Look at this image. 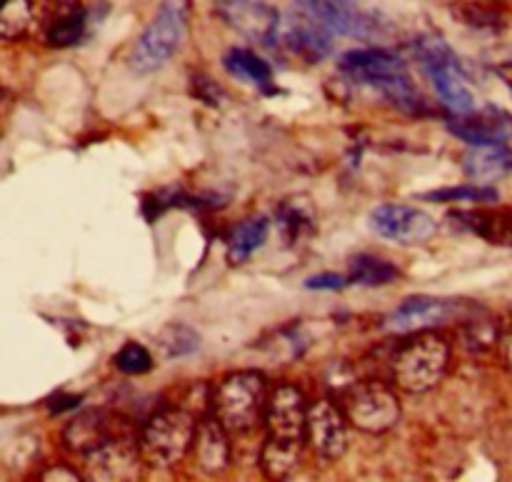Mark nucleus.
<instances>
[{
	"instance_id": "1",
	"label": "nucleus",
	"mask_w": 512,
	"mask_h": 482,
	"mask_svg": "<svg viewBox=\"0 0 512 482\" xmlns=\"http://www.w3.org/2000/svg\"><path fill=\"white\" fill-rule=\"evenodd\" d=\"M340 73L360 85L375 88L400 110L415 113L420 108V93L413 85L408 65L400 55L388 48H360L348 50L340 58Z\"/></svg>"
},
{
	"instance_id": "2",
	"label": "nucleus",
	"mask_w": 512,
	"mask_h": 482,
	"mask_svg": "<svg viewBox=\"0 0 512 482\" xmlns=\"http://www.w3.org/2000/svg\"><path fill=\"white\" fill-rule=\"evenodd\" d=\"M190 25V0H160L148 28L138 35L128 55L135 73H155L180 50Z\"/></svg>"
},
{
	"instance_id": "3",
	"label": "nucleus",
	"mask_w": 512,
	"mask_h": 482,
	"mask_svg": "<svg viewBox=\"0 0 512 482\" xmlns=\"http://www.w3.org/2000/svg\"><path fill=\"white\" fill-rule=\"evenodd\" d=\"M423 73L433 80L435 93L440 95L445 108L453 115H463L475 110V95L470 90L465 70L455 50L440 35H420L413 43Z\"/></svg>"
},
{
	"instance_id": "4",
	"label": "nucleus",
	"mask_w": 512,
	"mask_h": 482,
	"mask_svg": "<svg viewBox=\"0 0 512 482\" xmlns=\"http://www.w3.org/2000/svg\"><path fill=\"white\" fill-rule=\"evenodd\" d=\"M450 363V345L440 335L415 333L408 343L400 345L393 358V380L400 390L410 395L430 393L445 378Z\"/></svg>"
},
{
	"instance_id": "5",
	"label": "nucleus",
	"mask_w": 512,
	"mask_h": 482,
	"mask_svg": "<svg viewBox=\"0 0 512 482\" xmlns=\"http://www.w3.org/2000/svg\"><path fill=\"white\" fill-rule=\"evenodd\" d=\"M265 408H268V385L255 370L228 375L215 388V418L225 425L228 433L253 430L260 420H265Z\"/></svg>"
},
{
	"instance_id": "6",
	"label": "nucleus",
	"mask_w": 512,
	"mask_h": 482,
	"mask_svg": "<svg viewBox=\"0 0 512 482\" xmlns=\"http://www.w3.org/2000/svg\"><path fill=\"white\" fill-rule=\"evenodd\" d=\"M195 433H198V428H195V420L188 410H160L145 423L143 435H140L143 463L155 470L173 468L193 448Z\"/></svg>"
},
{
	"instance_id": "7",
	"label": "nucleus",
	"mask_w": 512,
	"mask_h": 482,
	"mask_svg": "<svg viewBox=\"0 0 512 482\" xmlns=\"http://www.w3.org/2000/svg\"><path fill=\"white\" fill-rule=\"evenodd\" d=\"M343 413L358 430L370 435L388 433L403 415L400 400L380 380H363L345 393Z\"/></svg>"
},
{
	"instance_id": "8",
	"label": "nucleus",
	"mask_w": 512,
	"mask_h": 482,
	"mask_svg": "<svg viewBox=\"0 0 512 482\" xmlns=\"http://www.w3.org/2000/svg\"><path fill=\"white\" fill-rule=\"evenodd\" d=\"M370 228L385 240L400 245H420L438 233V223L413 205L385 203L370 213Z\"/></svg>"
},
{
	"instance_id": "9",
	"label": "nucleus",
	"mask_w": 512,
	"mask_h": 482,
	"mask_svg": "<svg viewBox=\"0 0 512 482\" xmlns=\"http://www.w3.org/2000/svg\"><path fill=\"white\" fill-rule=\"evenodd\" d=\"M220 18L260 45H273L280 35V13L268 0H213Z\"/></svg>"
},
{
	"instance_id": "10",
	"label": "nucleus",
	"mask_w": 512,
	"mask_h": 482,
	"mask_svg": "<svg viewBox=\"0 0 512 482\" xmlns=\"http://www.w3.org/2000/svg\"><path fill=\"white\" fill-rule=\"evenodd\" d=\"M305 443L318 458L338 460L348 450V428L345 413L330 400H318L308 408L305 420Z\"/></svg>"
},
{
	"instance_id": "11",
	"label": "nucleus",
	"mask_w": 512,
	"mask_h": 482,
	"mask_svg": "<svg viewBox=\"0 0 512 482\" xmlns=\"http://www.w3.org/2000/svg\"><path fill=\"white\" fill-rule=\"evenodd\" d=\"M305 420H308V408H305L303 393L295 385H278L268 395V408H265V428L268 438L278 443H305Z\"/></svg>"
},
{
	"instance_id": "12",
	"label": "nucleus",
	"mask_w": 512,
	"mask_h": 482,
	"mask_svg": "<svg viewBox=\"0 0 512 482\" xmlns=\"http://www.w3.org/2000/svg\"><path fill=\"white\" fill-rule=\"evenodd\" d=\"M300 13L318 18L330 33L350 35V38H373L380 23L373 15L363 13L355 0H293Z\"/></svg>"
},
{
	"instance_id": "13",
	"label": "nucleus",
	"mask_w": 512,
	"mask_h": 482,
	"mask_svg": "<svg viewBox=\"0 0 512 482\" xmlns=\"http://www.w3.org/2000/svg\"><path fill=\"white\" fill-rule=\"evenodd\" d=\"M140 460V448L130 440H108L85 455V475L90 480L105 482L135 480L140 475Z\"/></svg>"
},
{
	"instance_id": "14",
	"label": "nucleus",
	"mask_w": 512,
	"mask_h": 482,
	"mask_svg": "<svg viewBox=\"0 0 512 482\" xmlns=\"http://www.w3.org/2000/svg\"><path fill=\"white\" fill-rule=\"evenodd\" d=\"M455 310H458V305H455L453 300L418 295V298H408L405 303H400L398 308L390 313L388 323L385 325H388L393 333H400V335L423 333V330L453 318Z\"/></svg>"
},
{
	"instance_id": "15",
	"label": "nucleus",
	"mask_w": 512,
	"mask_h": 482,
	"mask_svg": "<svg viewBox=\"0 0 512 482\" xmlns=\"http://www.w3.org/2000/svg\"><path fill=\"white\" fill-rule=\"evenodd\" d=\"M448 128L468 145L505 143L512 138V115L500 108L470 110V113L453 115Z\"/></svg>"
},
{
	"instance_id": "16",
	"label": "nucleus",
	"mask_w": 512,
	"mask_h": 482,
	"mask_svg": "<svg viewBox=\"0 0 512 482\" xmlns=\"http://www.w3.org/2000/svg\"><path fill=\"white\" fill-rule=\"evenodd\" d=\"M195 463L205 475H220L230 468L228 430L218 418H205L195 433Z\"/></svg>"
},
{
	"instance_id": "17",
	"label": "nucleus",
	"mask_w": 512,
	"mask_h": 482,
	"mask_svg": "<svg viewBox=\"0 0 512 482\" xmlns=\"http://www.w3.org/2000/svg\"><path fill=\"white\" fill-rule=\"evenodd\" d=\"M330 30L320 23L318 18L308 13H295L290 18L288 28H285V43L293 48V53H298L300 58H305L308 63H318L333 48V40H330Z\"/></svg>"
},
{
	"instance_id": "18",
	"label": "nucleus",
	"mask_w": 512,
	"mask_h": 482,
	"mask_svg": "<svg viewBox=\"0 0 512 482\" xmlns=\"http://www.w3.org/2000/svg\"><path fill=\"white\" fill-rule=\"evenodd\" d=\"M463 173L478 185L512 173V150L505 143L470 145L463 155Z\"/></svg>"
},
{
	"instance_id": "19",
	"label": "nucleus",
	"mask_w": 512,
	"mask_h": 482,
	"mask_svg": "<svg viewBox=\"0 0 512 482\" xmlns=\"http://www.w3.org/2000/svg\"><path fill=\"white\" fill-rule=\"evenodd\" d=\"M63 440L70 453H78L85 458V455L93 453L95 448H100V445L113 438H110L105 415L100 410H88V413H80L78 418L70 420L63 433Z\"/></svg>"
},
{
	"instance_id": "20",
	"label": "nucleus",
	"mask_w": 512,
	"mask_h": 482,
	"mask_svg": "<svg viewBox=\"0 0 512 482\" xmlns=\"http://www.w3.org/2000/svg\"><path fill=\"white\" fill-rule=\"evenodd\" d=\"M225 70L235 78L245 80L253 88H258L260 93H275V80H273V68L265 63L260 55H255L248 48H230L223 58Z\"/></svg>"
},
{
	"instance_id": "21",
	"label": "nucleus",
	"mask_w": 512,
	"mask_h": 482,
	"mask_svg": "<svg viewBox=\"0 0 512 482\" xmlns=\"http://www.w3.org/2000/svg\"><path fill=\"white\" fill-rule=\"evenodd\" d=\"M270 223L265 218H248L230 233L228 238V260L233 265L245 263L250 255L268 240Z\"/></svg>"
},
{
	"instance_id": "22",
	"label": "nucleus",
	"mask_w": 512,
	"mask_h": 482,
	"mask_svg": "<svg viewBox=\"0 0 512 482\" xmlns=\"http://www.w3.org/2000/svg\"><path fill=\"white\" fill-rule=\"evenodd\" d=\"M398 275L400 270L390 260L370 253H360L350 260L348 283L365 285V288H380V285H390L393 280H398Z\"/></svg>"
},
{
	"instance_id": "23",
	"label": "nucleus",
	"mask_w": 512,
	"mask_h": 482,
	"mask_svg": "<svg viewBox=\"0 0 512 482\" xmlns=\"http://www.w3.org/2000/svg\"><path fill=\"white\" fill-rule=\"evenodd\" d=\"M300 455H303V445L293 443H278V440H265L263 453H260V468L268 478L285 480L298 470Z\"/></svg>"
},
{
	"instance_id": "24",
	"label": "nucleus",
	"mask_w": 512,
	"mask_h": 482,
	"mask_svg": "<svg viewBox=\"0 0 512 482\" xmlns=\"http://www.w3.org/2000/svg\"><path fill=\"white\" fill-rule=\"evenodd\" d=\"M278 223L283 228V235L290 243L310 238L315 233V213L313 205L305 198H290L278 208Z\"/></svg>"
},
{
	"instance_id": "25",
	"label": "nucleus",
	"mask_w": 512,
	"mask_h": 482,
	"mask_svg": "<svg viewBox=\"0 0 512 482\" xmlns=\"http://www.w3.org/2000/svg\"><path fill=\"white\" fill-rule=\"evenodd\" d=\"M85 25H88V13L83 8H75L73 13L60 15L58 20L45 25V40L53 48H68V45H75L83 38Z\"/></svg>"
},
{
	"instance_id": "26",
	"label": "nucleus",
	"mask_w": 512,
	"mask_h": 482,
	"mask_svg": "<svg viewBox=\"0 0 512 482\" xmlns=\"http://www.w3.org/2000/svg\"><path fill=\"white\" fill-rule=\"evenodd\" d=\"M33 13V0H0V38H20L30 28Z\"/></svg>"
},
{
	"instance_id": "27",
	"label": "nucleus",
	"mask_w": 512,
	"mask_h": 482,
	"mask_svg": "<svg viewBox=\"0 0 512 482\" xmlns=\"http://www.w3.org/2000/svg\"><path fill=\"white\" fill-rule=\"evenodd\" d=\"M155 343H158V350L163 358L175 360V358H183V355L193 353V350L198 348L200 338H198V333H193V330L188 328V325L173 323V325H168V328L160 330V335Z\"/></svg>"
},
{
	"instance_id": "28",
	"label": "nucleus",
	"mask_w": 512,
	"mask_h": 482,
	"mask_svg": "<svg viewBox=\"0 0 512 482\" xmlns=\"http://www.w3.org/2000/svg\"><path fill=\"white\" fill-rule=\"evenodd\" d=\"M500 343V328L493 318H470L463 325V345L470 353H485Z\"/></svg>"
},
{
	"instance_id": "29",
	"label": "nucleus",
	"mask_w": 512,
	"mask_h": 482,
	"mask_svg": "<svg viewBox=\"0 0 512 482\" xmlns=\"http://www.w3.org/2000/svg\"><path fill=\"white\" fill-rule=\"evenodd\" d=\"M430 203H493L498 200V190L485 185H458V188H443L425 195Z\"/></svg>"
},
{
	"instance_id": "30",
	"label": "nucleus",
	"mask_w": 512,
	"mask_h": 482,
	"mask_svg": "<svg viewBox=\"0 0 512 482\" xmlns=\"http://www.w3.org/2000/svg\"><path fill=\"white\" fill-rule=\"evenodd\" d=\"M115 365L125 375H145L153 368V355H150V350L145 345L128 343L115 355Z\"/></svg>"
},
{
	"instance_id": "31",
	"label": "nucleus",
	"mask_w": 512,
	"mask_h": 482,
	"mask_svg": "<svg viewBox=\"0 0 512 482\" xmlns=\"http://www.w3.org/2000/svg\"><path fill=\"white\" fill-rule=\"evenodd\" d=\"M75 8H80L78 0H33V10L38 15H43L45 23H53L60 15L73 13Z\"/></svg>"
},
{
	"instance_id": "32",
	"label": "nucleus",
	"mask_w": 512,
	"mask_h": 482,
	"mask_svg": "<svg viewBox=\"0 0 512 482\" xmlns=\"http://www.w3.org/2000/svg\"><path fill=\"white\" fill-rule=\"evenodd\" d=\"M343 285H348V278H340L335 273H320L305 280V288L310 290H340Z\"/></svg>"
},
{
	"instance_id": "33",
	"label": "nucleus",
	"mask_w": 512,
	"mask_h": 482,
	"mask_svg": "<svg viewBox=\"0 0 512 482\" xmlns=\"http://www.w3.org/2000/svg\"><path fill=\"white\" fill-rule=\"evenodd\" d=\"M80 480V475L75 473V470H68V468H53L48 470V473L43 475V480Z\"/></svg>"
},
{
	"instance_id": "34",
	"label": "nucleus",
	"mask_w": 512,
	"mask_h": 482,
	"mask_svg": "<svg viewBox=\"0 0 512 482\" xmlns=\"http://www.w3.org/2000/svg\"><path fill=\"white\" fill-rule=\"evenodd\" d=\"M500 353H503V363L512 370V328L500 338Z\"/></svg>"
}]
</instances>
